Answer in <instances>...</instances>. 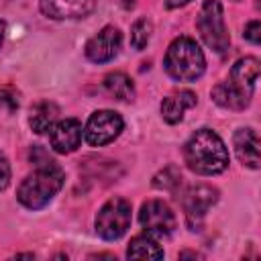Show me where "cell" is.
Segmentation results:
<instances>
[{"label":"cell","mask_w":261,"mask_h":261,"mask_svg":"<svg viewBox=\"0 0 261 261\" xmlns=\"http://www.w3.org/2000/svg\"><path fill=\"white\" fill-rule=\"evenodd\" d=\"M188 167L200 175H214L228 167V151L224 141L212 128L196 130L184 145Z\"/></svg>","instance_id":"6da1fadb"},{"label":"cell","mask_w":261,"mask_h":261,"mask_svg":"<svg viewBox=\"0 0 261 261\" xmlns=\"http://www.w3.org/2000/svg\"><path fill=\"white\" fill-rule=\"evenodd\" d=\"M61 186H63V169L55 161H51L45 165H37V169L22 179L16 198L24 208L39 210L53 200V196L61 190Z\"/></svg>","instance_id":"7a4b0ae2"},{"label":"cell","mask_w":261,"mask_h":261,"mask_svg":"<svg viewBox=\"0 0 261 261\" xmlns=\"http://www.w3.org/2000/svg\"><path fill=\"white\" fill-rule=\"evenodd\" d=\"M165 71L177 82H194L206 69V59L200 45L190 37L175 39L165 53Z\"/></svg>","instance_id":"3957f363"},{"label":"cell","mask_w":261,"mask_h":261,"mask_svg":"<svg viewBox=\"0 0 261 261\" xmlns=\"http://www.w3.org/2000/svg\"><path fill=\"white\" fill-rule=\"evenodd\" d=\"M196 27L200 31V37L212 51L224 53L228 49L230 37H228L226 24H224V10L218 0H206L202 4Z\"/></svg>","instance_id":"277c9868"},{"label":"cell","mask_w":261,"mask_h":261,"mask_svg":"<svg viewBox=\"0 0 261 261\" xmlns=\"http://www.w3.org/2000/svg\"><path fill=\"white\" fill-rule=\"evenodd\" d=\"M130 226V202L124 198H110L96 214V232L104 241L120 239Z\"/></svg>","instance_id":"5b68a950"},{"label":"cell","mask_w":261,"mask_h":261,"mask_svg":"<svg viewBox=\"0 0 261 261\" xmlns=\"http://www.w3.org/2000/svg\"><path fill=\"white\" fill-rule=\"evenodd\" d=\"M122 116L114 110H96L84 128V139L92 147H102L112 143L120 133H122Z\"/></svg>","instance_id":"8992f818"},{"label":"cell","mask_w":261,"mask_h":261,"mask_svg":"<svg viewBox=\"0 0 261 261\" xmlns=\"http://www.w3.org/2000/svg\"><path fill=\"white\" fill-rule=\"evenodd\" d=\"M139 220L153 237H169L175 230V214L161 200H149L141 206Z\"/></svg>","instance_id":"52a82bcc"},{"label":"cell","mask_w":261,"mask_h":261,"mask_svg":"<svg viewBox=\"0 0 261 261\" xmlns=\"http://www.w3.org/2000/svg\"><path fill=\"white\" fill-rule=\"evenodd\" d=\"M120 45H122L120 31L108 24L86 43V57L94 63H106L118 55Z\"/></svg>","instance_id":"ba28073f"},{"label":"cell","mask_w":261,"mask_h":261,"mask_svg":"<svg viewBox=\"0 0 261 261\" xmlns=\"http://www.w3.org/2000/svg\"><path fill=\"white\" fill-rule=\"evenodd\" d=\"M184 210H186V218L190 222V226H196V222H200L206 212L218 202V190L206 184L194 186L184 194Z\"/></svg>","instance_id":"9c48e42d"},{"label":"cell","mask_w":261,"mask_h":261,"mask_svg":"<svg viewBox=\"0 0 261 261\" xmlns=\"http://www.w3.org/2000/svg\"><path fill=\"white\" fill-rule=\"evenodd\" d=\"M49 143L57 153H71L82 143V124L75 118L57 120L49 128Z\"/></svg>","instance_id":"30bf717a"},{"label":"cell","mask_w":261,"mask_h":261,"mask_svg":"<svg viewBox=\"0 0 261 261\" xmlns=\"http://www.w3.org/2000/svg\"><path fill=\"white\" fill-rule=\"evenodd\" d=\"M41 12L55 20L84 18L96 8V0H41Z\"/></svg>","instance_id":"8fae6325"},{"label":"cell","mask_w":261,"mask_h":261,"mask_svg":"<svg viewBox=\"0 0 261 261\" xmlns=\"http://www.w3.org/2000/svg\"><path fill=\"white\" fill-rule=\"evenodd\" d=\"M234 153L239 161L251 169L259 167V135L253 128H239L234 133Z\"/></svg>","instance_id":"7c38bea8"},{"label":"cell","mask_w":261,"mask_h":261,"mask_svg":"<svg viewBox=\"0 0 261 261\" xmlns=\"http://www.w3.org/2000/svg\"><path fill=\"white\" fill-rule=\"evenodd\" d=\"M212 98L216 104H220L222 108L228 110H243L249 106L251 102V92H245L243 88H239L237 84H232L230 80L220 82L214 86L212 90Z\"/></svg>","instance_id":"4fadbf2b"},{"label":"cell","mask_w":261,"mask_h":261,"mask_svg":"<svg viewBox=\"0 0 261 261\" xmlns=\"http://www.w3.org/2000/svg\"><path fill=\"white\" fill-rule=\"evenodd\" d=\"M196 106V94L190 92V90H181L177 94H171L167 98H163L161 102V116L165 122L169 124H175L184 118V112L188 108Z\"/></svg>","instance_id":"5bb4252c"},{"label":"cell","mask_w":261,"mask_h":261,"mask_svg":"<svg viewBox=\"0 0 261 261\" xmlns=\"http://www.w3.org/2000/svg\"><path fill=\"white\" fill-rule=\"evenodd\" d=\"M257 77H259V59L257 57H243L230 69V82L251 94H253Z\"/></svg>","instance_id":"9a60e30c"},{"label":"cell","mask_w":261,"mask_h":261,"mask_svg":"<svg viewBox=\"0 0 261 261\" xmlns=\"http://www.w3.org/2000/svg\"><path fill=\"white\" fill-rule=\"evenodd\" d=\"M126 257L128 259H163V249L159 247L155 237L145 230L143 234L133 237L126 249Z\"/></svg>","instance_id":"2e32d148"},{"label":"cell","mask_w":261,"mask_h":261,"mask_svg":"<svg viewBox=\"0 0 261 261\" xmlns=\"http://www.w3.org/2000/svg\"><path fill=\"white\" fill-rule=\"evenodd\" d=\"M59 118V108L53 102H39L31 108V116H29V124L37 135L47 133Z\"/></svg>","instance_id":"e0dca14e"},{"label":"cell","mask_w":261,"mask_h":261,"mask_svg":"<svg viewBox=\"0 0 261 261\" xmlns=\"http://www.w3.org/2000/svg\"><path fill=\"white\" fill-rule=\"evenodd\" d=\"M104 88L108 90L110 96L122 102H133L135 100V84L133 80L122 73V71H112L104 77Z\"/></svg>","instance_id":"ac0fdd59"},{"label":"cell","mask_w":261,"mask_h":261,"mask_svg":"<svg viewBox=\"0 0 261 261\" xmlns=\"http://www.w3.org/2000/svg\"><path fill=\"white\" fill-rule=\"evenodd\" d=\"M151 33H153V24L149 18H139L133 29H130V45L137 49V51H143L151 39Z\"/></svg>","instance_id":"d6986e66"},{"label":"cell","mask_w":261,"mask_h":261,"mask_svg":"<svg viewBox=\"0 0 261 261\" xmlns=\"http://www.w3.org/2000/svg\"><path fill=\"white\" fill-rule=\"evenodd\" d=\"M18 92L12 86H4L0 88V116H10L18 110Z\"/></svg>","instance_id":"ffe728a7"},{"label":"cell","mask_w":261,"mask_h":261,"mask_svg":"<svg viewBox=\"0 0 261 261\" xmlns=\"http://www.w3.org/2000/svg\"><path fill=\"white\" fill-rule=\"evenodd\" d=\"M179 179H181L179 171H175L173 167H165L161 173L155 175L153 186H155V188H163V190H173V188L179 184Z\"/></svg>","instance_id":"44dd1931"},{"label":"cell","mask_w":261,"mask_h":261,"mask_svg":"<svg viewBox=\"0 0 261 261\" xmlns=\"http://www.w3.org/2000/svg\"><path fill=\"white\" fill-rule=\"evenodd\" d=\"M245 39L251 41L253 45H257L261 41V22L259 20H251L247 27H245Z\"/></svg>","instance_id":"7402d4cb"},{"label":"cell","mask_w":261,"mask_h":261,"mask_svg":"<svg viewBox=\"0 0 261 261\" xmlns=\"http://www.w3.org/2000/svg\"><path fill=\"white\" fill-rule=\"evenodd\" d=\"M10 184V163L4 153H0V190H6Z\"/></svg>","instance_id":"603a6c76"},{"label":"cell","mask_w":261,"mask_h":261,"mask_svg":"<svg viewBox=\"0 0 261 261\" xmlns=\"http://www.w3.org/2000/svg\"><path fill=\"white\" fill-rule=\"evenodd\" d=\"M190 0H165L167 8H179V6H186Z\"/></svg>","instance_id":"cb8c5ba5"},{"label":"cell","mask_w":261,"mask_h":261,"mask_svg":"<svg viewBox=\"0 0 261 261\" xmlns=\"http://www.w3.org/2000/svg\"><path fill=\"white\" fill-rule=\"evenodd\" d=\"M2 41H4V22L0 20V45H2Z\"/></svg>","instance_id":"d4e9b609"}]
</instances>
